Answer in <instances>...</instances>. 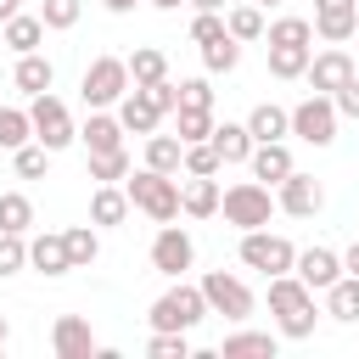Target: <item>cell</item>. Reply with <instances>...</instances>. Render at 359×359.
<instances>
[{
    "instance_id": "49",
    "label": "cell",
    "mask_w": 359,
    "mask_h": 359,
    "mask_svg": "<svg viewBox=\"0 0 359 359\" xmlns=\"http://www.w3.org/2000/svg\"><path fill=\"white\" fill-rule=\"evenodd\" d=\"M196 11H230V0H191Z\"/></svg>"
},
{
    "instance_id": "44",
    "label": "cell",
    "mask_w": 359,
    "mask_h": 359,
    "mask_svg": "<svg viewBox=\"0 0 359 359\" xmlns=\"http://www.w3.org/2000/svg\"><path fill=\"white\" fill-rule=\"evenodd\" d=\"M230 28H224V11H196V22H191V39L196 45H213V39H224Z\"/></svg>"
},
{
    "instance_id": "30",
    "label": "cell",
    "mask_w": 359,
    "mask_h": 359,
    "mask_svg": "<svg viewBox=\"0 0 359 359\" xmlns=\"http://www.w3.org/2000/svg\"><path fill=\"white\" fill-rule=\"evenodd\" d=\"M129 79H135L140 90H146V84H163V79H168V56L151 50V45H140V50L129 56Z\"/></svg>"
},
{
    "instance_id": "22",
    "label": "cell",
    "mask_w": 359,
    "mask_h": 359,
    "mask_svg": "<svg viewBox=\"0 0 359 359\" xmlns=\"http://www.w3.org/2000/svg\"><path fill=\"white\" fill-rule=\"evenodd\" d=\"M275 348H280L275 331H230V337L219 342L224 359H275Z\"/></svg>"
},
{
    "instance_id": "25",
    "label": "cell",
    "mask_w": 359,
    "mask_h": 359,
    "mask_svg": "<svg viewBox=\"0 0 359 359\" xmlns=\"http://www.w3.org/2000/svg\"><path fill=\"white\" fill-rule=\"evenodd\" d=\"M28 264H34L39 275H67V269H73L67 236H34V241H28Z\"/></svg>"
},
{
    "instance_id": "39",
    "label": "cell",
    "mask_w": 359,
    "mask_h": 359,
    "mask_svg": "<svg viewBox=\"0 0 359 359\" xmlns=\"http://www.w3.org/2000/svg\"><path fill=\"white\" fill-rule=\"evenodd\" d=\"M264 39H269V45H309V39H314V22H309V17H280V22L264 28Z\"/></svg>"
},
{
    "instance_id": "48",
    "label": "cell",
    "mask_w": 359,
    "mask_h": 359,
    "mask_svg": "<svg viewBox=\"0 0 359 359\" xmlns=\"http://www.w3.org/2000/svg\"><path fill=\"white\" fill-rule=\"evenodd\" d=\"M342 269H348V275H359V241H353V247L342 252Z\"/></svg>"
},
{
    "instance_id": "28",
    "label": "cell",
    "mask_w": 359,
    "mask_h": 359,
    "mask_svg": "<svg viewBox=\"0 0 359 359\" xmlns=\"http://www.w3.org/2000/svg\"><path fill=\"white\" fill-rule=\"evenodd\" d=\"M314 62V45H269V73L275 79H303Z\"/></svg>"
},
{
    "instance_id": "47",
    "label": "cell",
    "mask_w": 359,
    "mask_h": 359,
    "mask_svg": "<svg viewBox=\"0 0 359 359\" xmlns=\"http://www.w3.org/2000/svg\"><path fill=\"white\" fill-rule=\"evenodd\" d=\"M331 101H337V112H342V118H359V73H353V79H348Z\"/></svg>"
},
{
    "instance_id": "3",
    "label": "cell",
    "mask_w": 359,
    "mask_h": 359,
    "mask_svg": "<svg viewBox=\"0 0 359 359\" xmlns=\"http://www.w3.org/2000/svg\"><path fill=\"white\" fill-rule=\"evenodd\" d=\"M275 208H280V202L269 196L264 180H236V185L219 196V213H224V224H236V230H264Z\"/></svg>"
},
{
    "instance_id": "35",
    "label": "cell",
    "mask_w": 359,
    "mask_h": 359,
    "mask_svg": "<svg viewBox=\"0 0 359 359\" xmlns=\"http://www.w3.org/2000/svg\"><path fill=\"white\" fill-rule=\"evenodd\" d=\"M174 135L191 146V140H208L213 135V107H180L174 112Z\"/></svg>"
},
{
    "instance_id": "42",
    "label": "cell",
    "mask_w": 359,
    "mask_h": 359,
    "mask_svg": "<svg viewBox=\"0 0 359 359\" xmlns=\"http://www.w3.org/2000/svg\"><path fill=\"white\" fill-rule=\"evenodd\" d=\"M146 353H151V359H185V353H191V342H185V331H151Z\"/></svg>"
},
{
    "instance_id": "4",
    "label": "cell",
    "mask_w": 359,
    "mask_h": 359,
    "mask_svg": "<svg viewBox=\"0 0 359 359\" xmlns=\"http://www.w3.org/2000/svg\"><path fill=\"white\" fill-rule=\"evenodd\" d=\"M208 314H213V309H208L202 286H185V280H180V286H168V292L151 303L146 320H151V331H196Z\"/></svg>"
},
{
    "instance_id": "16",
    "label": "cell",
    "mask_w": 359,
    "mask_h": 359,
    "mask_svg": "<svg viewBox=\"0 0 359 359\" xmlns=\"http://www.w3.org/2000/svg\"><path fill=\"white\" fill-rule=\"evenodd\" d=\"M219 180L213 174H185V185H180V213H191V219H213L219 213Z\"/></svg>"
},
{
    "instance_id": "7",
    "label": "cell",
    "mask_w": 359,
    "mask_h": 359,
    "mask_svg": "<svg viewBox=\"0 0 359 359\" xmlns=\"http://www.w3.org/2000/svg\"><path fill=\"white\" fill-rule=\"evenodd\" d=\"M337 118H342L337 101L314 90V95H303V101L292 107V135L309 140V146H331V140H337Z\"/></svg>"
},
{
    "instance_id": "13",
    "label": "cell",
    "mask_w": 359,
    "mask_h": 359,
    "mask_svg": "<svg viewBox=\"0 0 359 359\" xmlns=\"http://www.w3.org/2000/svg\"><path fill=\"white\" fill-rule=\"evenodd\" d=\"M314 34L325 45H342L359 34V0H314Z\"/></svg>"
},
{
    "instance_id": "12",
    "label": "cell",
    "mask_w": 359,
    "mask_h": 359,
    "mask_svg": "<svg viewBox=\"0 0 359 359\" xmlns=\"http://www.w3.org/2000/svg\"><path fill=\"white\" fill-rule=\"evenodd\" d=\"M292 275H297L309 292H325V286H337L348 269H342V252H331V247H303L297 264H292Z\"/></svg>"
},
{
    "instance_id": "10",
    "label": "cell",
    "mask_w": 359,
    "mask_h": 359,
    "mask_svg": "<svg viewBox=\"0 0 359 359\" xmlns=\"http://www.w3.org/2000/svg\"><path fill=\"white\" fill-rule=\"evenodd\" d=\"M191 264H196V241H191V236H185L180 224H163V230L151 236V269H157V275H174V280H180V275H185Z\"/></svg>"
},
{
    "instance_id": "11",
    "label": "cell",
    "mask_w": 359,
    "mask_h": 359,
    "mask_svg": "<svg viewBox=\"0 0 359 359\" xmlns=\"http://www.w3.org/2000/svg\"><path fill=\"white\" fill-rule=\"evenodd\" d=\"M275 202H280V213H292V219H314L320 208H325V185L314 180V174H286L280 185H275Z\"/></svg>"
},
{
    "instance_id": "34",
    "label": "cell",
    "mask_w": 359,
    "mask_h": 359,
    "mask_svg": "<svg viewBox=\"0 0 359 359\" xmlns=\"http://www.w3.org/2000/svg\"><path fill=\"white\" fill-rule=\"evenodd\" d=\"M224 28H230L241 45L264 39V6H230V11H224Z\"/></svg>"
},
{
    "instance_id": "37",
    "label": "cell",
    "mask_w": 359,
    "mask_h": 359,
    "mask_svg": "<svg viewBox=\"0 0 359 359\" xmlns=\"http://www.w3.org/2000/svg\"><path fill=\"white\" fill-rule=\"evenodd\" d=\"M28 224H34V202H28L22 191H0V230L28 236Z\"/></svg>"
},
{
    "instance_id": "29",
    "label": "cell",
    "mask_w": 359,
    "mask_h": 359,
    "mask_svg": "<svg viewBox=\"0 0 359 359\" xmlns=\"http://www.w3.org/2000/svg\"><path fill=\"white\" fill-rule=\"evenodd\" d=\"M325 314L331 320H359V275H342L337 286H325Z\"/></svg>"
},
{
    "instance_id": "17",
    "label": "cell",
    "mask_w": 359,
    "mask_h": 359,
    "mask_svg": "<svg viewBox=\"0 0 359 359\" xmlns=\"http://www.w3.org/2000/svg\"><path fill=\"white\" fill-rule=\"evenodd\" d=\"M247 163H252V180H264V185H280V180L297 168V163H292V151H286V140H258Z\"/></svg>"
},
{
    "instance_id": "20",
    "label": "cell",
    "mask_w": 359,
    "mask_h": 359,
    "mask_svg": "<svg viewBox=\"0 0 359 359\" xmlns=\"http://www.w3.org/2000/svg\"><path fill=\"white\" fill-rule=\"evenodd\" d=\"M11 84H17L22 95H45V90L56 84V67H50V56H39V50L17 56V67H11Z\"/></svg>"
},
{
    "instance_id": "38",
    "label": "cell",
    "mask_w": 359,
    "mask_h": 359,
    "mask_svg": "<svg viewBox=\"0 0 359 359\" xmlns=\"http://www.w3.org/2000/svg\"><path fill=\"white\" fill-rule=\"evenodd\" d=\"M236 62H241V39H236V34L202 45V67H208V73H236Z\"/></svg>"
},
{
    "instance_id": "54",
    "label": "cell",
    "mask_w": 359,
    "mask_h": 359,
    "mask_svg": "<svg viewBox=\"0 0 359 359\" xmlns=\"http://www.w3.org/2000/svg\"><path fill=\"white\" fill-rule=\"evenodd\" d=\"M252 6H275V0H252Z\"/></svg>"
},
{
    "instance_id": "23",
    "label": "cell",
    "mask_w": 359,
    "mask_h": 359,
    "mask_svg": "<svg viewBox=\"0 0 359 359\" xmlns=\"http://www.w3.org/2000/svg\"><path fill=\"white\" fill-rule=\"evenodd\" d=\"M208 140H213L219 163H247V157H252V146H258L247 123H213V135H208Z\"/></svg>"
},
{
    "instance_id": "55",
    "label": "cell",
    "mask_w": 359,
    "mask_h": 359,
    "mask_svg": "<svg viewBox=\"0 0 359 359\" xmlns=\"http://www.w3.org/2000/svg\"><path fill=\"white\" fill-rule=\"evenodd\" d=\"M0 50H6V45H0Z\"/></svg>"
},
{
    "instance_id": "52",
    "label": "cell",
    "mask_w": 359,
    "mask_h": 359,
    "mask_svg": "<svg viewBox=\"0 0 359 359\" xmlns=\"http://www.w3.org/2000/svg\"><path fill=\"white\" fill-rule=\"evenodd\" d=\"M6 17H17V0H0V22H6Z\"/></svg>"
},
{
    "instance_id": "41",
    "label": "cell",
    "mask_w": 359,
    "mask_h": 359,
    "mask_svg": "<svg viewBox=\"0 0 359 359\" xmlns=\"http://www.w3.org/2000/svg\"><path fill=\"white\" fill-rule=\"evenodd\" d=\"M224 163H219V151H213V140H191L185 146V174H219Z\"/></svg>"
},
{
    "instance_id": "43",
    "label": "cell",
    "mask_w": 359,
    "mask_h": 359,
    "mask_svg": "<svg viewBox=\"0 0 359 359\" xmlns=\"http://www.w3.org/2000/svg\"><path fill=\"white\" fill-rule=\"evenodd\" d=\"M28 264V241L17 230H0V275H17Z\"/></svg>"
},
{
    "instance_id": "40",
    "label": "cell",
    "mask_w": 359,
    "mask_h": 359,
    "mask_svg": "<svg viewBox=\"0 0 359 359\" xmlns=\"http://www.w3.org/2000/svg\"><path fill=\"white\" fill-rule=\"evenodd\" d=\"M79 11H84V0H45V6H39V17H45V28H50V34L73 28V22H79Z\"/></svg>"
},
{
    "instance_id": "2",
    "label": "cell",
    "mask_w": 359,
    "mask_h": 359,
    "mask_svg": "<svg viewBox=\"0 0 359 359\" xmlns=\"http://www.w3.org/2000/svg\"><path fill=\"white\" fill-rule=\"evenodd\" d=\"M123 191H129V202L146 213V219H157V224H174L180 219V174H157V168H129V180H123Z\"/></svg>"
},
{
    "instance_id": "46",
    "label": "cell",
    "mask_w": 359,
    "mask_h": 359,
    "mask_svg": "<svg viewBox=\"0 0 359 359\" xmlns=\"http://www.w3.org/2000/svg\"><path fill=\"white\" fill-rule=\"evenodd\" d=\"M146 95L157 101V112L168 118V112H180V84L174 79H163V84H146Z\"/></svg>"
},
{
    "instance_id": "26",
    "label": "cell",
    "mask_w": 359,
    "mask_h": 359,
    "mask_svg": "<svg viewBox=\"0 0 359 359\" xmlns=\"http://www.w3.org/2000/svg\"><path fill=\"white\" fill-rule=\"evenodd\" d=\"M247 129H252V140H286V135H292V112L275 107V101H258V107L247 112Z\"/></svg>"
},
{
    "instance_id": "51",
    "label": "cell",
    "mask_w": 359,
    "mask_h": 359,
    "mask_svg": "<svg viewBox=\"0 0 359 359\" xmlns=\"http://www.w3.org/2000/svg\"><path fill=\"white\" fill-rule=\"evenodd\" d=\"M157 11H180V6H191V0H151Z\"/></svg>"
},
{
    "instance_id": "5",
    "label": "cell",
    "mask_w": 359,
    "mask_h": 359,
    "mask_svg": "<svg viewBox=\"0 0 359 359\" xmlns=\"http://www.w3.org/2000/svg\"><path fill=\"white\" fill-rule=\"evenodd\" d=\"M129 56H95L90 67H84V79H79V95H84V107L95 112V107H118L123 95H129Z\"/></svg>"
},
{
    "instance_id": "45",
    "label": "cell",
    "mask_w": 359,
    "mask_h": 359,
    "mask_svg": "<svg viewBox=\"0 0 359 359\" xmlns=\"http://www.w3.org/2000/svg\"><path fill=\"white\" fill-rule=\"evenodd\" d=\"M180 107H213V84L208 79H180Z\"/></svg>"
},
{
    "instance_id": "31",
    "label": "cell",
    "mask_w": 359,
    "mask_h": 359,
    "mask_svg": "<svg viewBox=\"0 0 359 359\" xmlns=\"http://www.w3.org/2000/svg\"><path fill=\"white\" fill-rule=\"evenodd\" d=\"M50 146L45 140H28V146H17L11 151V168H17V180H45V168H50Z\"/></svg>"
},
{
    "instance_id": "36",
    "label": "cell",
    "mask_w": 359,
    "mask_h": 359,
    "mask_svg": "<svg viewBox=\"0 0 359 359\" xmlns=\"http://www.w3.org/2000/svg\"><path fill=\"white\" fill-rule=\"evenodd\" d=\"M67 236V258H73V269H90L95 258H101V236L90 230V224H73V230H62Z\"/></svg>"
},
{
    "instance_id": "50",
    "label": "cell",
    "mask_w": 359,
    "mask_h": 359,
    "mask_svg": "<svg viewBox=\"0 0 359 359\" xmlns=\"http://www.w3.org/2000/svg\"><path fill=\"white\" fill-rule=\"evenodd\" d=\"M101 6H107L112 17H123V11H135V0H101Z\"/></svg>"
},
{
    "instance_id": "9",
    "label": "cell",
    "mask_w": 359,
    "mask_h": 359,
    "mask_svg": "<svg viewBox=\"0 0 359 359\" xmlns=\"http://www.w3.org/2000/svg\"><path fill=\"white\" fill-rule=\"evenodd\" d=\"M28 118H34V140H45L50 151H62V146H73L79 140V129H73V112L45 90V95H34V107H28Z\"/></svg>"
},
{
    "instance_id": "24",
    "label": "cell",
    "mask_w": 359,
    "mask_h": 359,
    "mask_svg": "<svg viewBox=\"0 0 359 359\" xmlns=\"http://www.w3.org/2000/svg\"><path fill=\"white\" fill-rule=\"evenodd\" d=\"M129 208H135V202H129L123 185H95V196H90V224H107V230H112V224L129 219Z\"/></svg>"
},
{
    "instance_id": "27",
    "label": "cell",
    "mask_w": 359,
    "mask_h": 359,
    "mask_svg": "<svg viewBox=\"0 0 359 359\" xmlns=\"http://www.w3.org/2000/svg\"><path fill=\"white\" fill-rule=\"evenodd\" d=\"M146 168H157V174H185V140H180V135H146Z\"/></svg>"
},
{
    "instance_id": "15",
    "label": "cell",
    "mask_w": 359,
    "mask_h": 359,
    "mask_svg": "<svg viewBox=\"0 0 359 359\" xmlns=\"http://www.w3.org/2000/svg\"><path fill=\"white\" fill-rule=\"evenodd\" d=\"M50 353H56V359H90V353H95V331H90V320H79V314H56V325H50Z\"/></svg>"
},
{
    "instance_id": "19",
    "label": "cell",
    "mask_w": 359,
    "mask_h": 359,
    "mask_svg": "<svg viewBox=\"0 0 359 359\" xmlns=\"http://www.w3.org/2000/svg\"><path fill=\"white\" fill-rule=\"evenodd\" d=\"M0 45H6V50H17V56L39 50V45H45V17H22V11H17V17H6V22H0Z\"/></svg>"
},
{
    "instance_id": "33",
    "label": "cell",
    "mask_w": 359,
    "mask_h": 359,
    "mask_svg": "<svg viewBox=\"0 0 359 359\" xmlns=\"http://www.w3.org/2000/svg\"><path fill=\"white\" fill-rule=\"evenodd\" d=\"M34 140V118L22 107H0V151H17Z\"/></svg>"
},
{
    "instance_id": "18",
    "label": "cell",
    "mask_w": 359,
    "mask_h": 359,
    "mask_svg": "<svg viewBox=\"0 0 359 359\" xmlns=\"http://www.w3.org/2000/svg\"><path fill=\"white\" fill-rule=\"evenodd\" d=\"M118 118H123V129H129V135H157V123H163L157 101H151V95L140 90V84H135V90H129V95L118 101Z\"/></svg>"
},
{
    "instance_id": "1",
    "label": "cell",
    "mask_w": 359,
    "mask_h": 359,
    "mask_svg": "<svg viewBox=\"0 0 359 359\" xmlns=\"http://www.w3.org/2000/svg\"><path fill=\"white\" fill-rule=\"evenodd\" d=\"M269 314H275L280 337H292V342L314 337V292H309L292 269H286V275H269Z\"/></svg>"
},
{
    "instance_id": "14",
    "label": "cell",
    "mask_w": 359,
    "mask_h": 359,
    "mask_svg": "<svg viewBox=\"0 0 359 359\" xmlns=\"http://www.w3.org/2000/svg\"><path fill=\"white\" fill-rule=\"evenodd\" d=\"M353 73H359V62H353L348 50H337V45H331V50H320V56L309 62V73H303V79H309L320 95H337V90H342Z\"/></svg>"
},
{
    "instance_id": "8",
    "label": "cell",
    "mask_w": 359,
    "mask_h": 359,
    "mask_svg": "<svg viewBox=\"0 0 359 359\" xmlns=\"http://www.w3.org/2000/svg\"><path fill=\"white\" fill-rule=\"evenodd\" d=\"M196 286H202V297H208L213 314H224V320H247V314H252V292H247L241 275H230V269H208Z\"/></svg>"
},
{
    "instance_id": "21",
    "label": "cell",
    "mask_w": 359,
    "mask_h": 359,
    "mask_svg": "<svg viewBox=\"0 0 359 359\" xmlns=\"http://www.w3.org/2000/svg\"><path fill=\"white\" fill-rule=\"evenodd\" d=\"M79 140H84V151H118L123 146V118H112L107 107H95L90 123L79 129Z\"/></svg>"
},
{
    "instance_id": "32",
    "label": "cell",
    "mask_w": 359,
    "mask_h": 359,
    "mask_svg": "<svg viewBox=\"0 0 359 359\" xmlns=\"http://www.w3.org/2000/svg\"><path fill=\"white\" fill-rule=\"evenodd\" d=\"M90 180L95 185H123L129 180V151H90Z\"/></svg>"
},
{
    "instance_id": "6",
    "label": "cell",
    "mask_w": 359,
    "mask_h": 359,
    "mask_svg": "<svg viewBox=\"0 0 359 359\" xmlns=\"http://www.w3.org/2000/svg\"><path fill=\"white\" fill-rule=\"evenodd\" d=\"M241 264L269 280V275H286V269L297 264V247H292L286 236H269V224H264V230H241Z\"/></svg>"
},
{
    "instance_id": "53",
    "label": "cell",
    "mask_w": 359,
    "mask_h": 359,
    "mask_svg": "<svg viewBox=\"0 0 359 359\" xmlns=\"http://www.w3.org/2000/svg\"><path fill=\"white\" fill-rule=\"evenodd\" d=\"M6 337H11V331H6V320H0V348H6Z\"/></svg>"
}]
</instances>
